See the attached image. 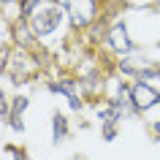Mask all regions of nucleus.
<instances>
[{
  "mask_svg": "<svg viewBox=\"0 0 160 160\" xmlns=\"http://www.w3.org/2000/svg\"><path fill=\"white\" fill-rule=\"evenodd\" d=\"M27 111V98H14L11 101V109H8V122L14 130H22V114Z\"/></svg>",
  "mask_w": 160,
  "mask_h": 160,
  "instance_id": "nucleus-6",
  "label": "nucleus"
},
{
  "mask_svg": "<svg viewBox=\"0 0 160 160\" xmlns=\"http://www.w3.org/2000/svg\"><path fill=\"white\" fill-rule=\"evenodd\" d=\"M158 136H160V122H158Z\"/></svg>",
  "mask_w": 160,
  "mask_h": 160,
  "instance_id": "nucleus-12",
  "label": "nucleus"
},
{
  "mask_svg": "<svg viewBox=\"0 0 160 160\" xmlns=\"http://www.w3.org/2000/svg\"><path fill=\"white\" fill-rule=\"evenodd\" d=\"M106 38H109V46L117 52V54H128V52L133 49V41L128 38V27H125V22H117V25H114L109 33H106Z\"/></svg>",
  "mask_w": 160,
  "mask_h": 160,
  "instance_id": "nucleus-4",
  "label": "nucleus"
},
{
  "mask_svg": "<svg viewBox=\"0 0 160 160\" xmlns=\"http://www.w3.org/2000/svg\"><path fill=\"white\" fill-rule=\"evenodd\" d=\"M62 14H65V8L52 0L46 6H35V11L30 14V19H27V25H30V30H33L38 38H43V35H52L60 27Z\"/></svg>",
  "mask_w": 160,
  "mask_h": 160,
  "instance_id": "nucleus-1",
  "label": "nucleus"
},
{
  "mask_svg": "<svg viewBox=\"0 0 160 160\" xmlns=\"http://www.w3.org/2000/svg\"><path fill=\"white\" fill-rule=\"evenodd\" d=\"M60 3L62 8H65L68 19H71V25L76 30H87L90 25H95V19H98V6H95V0H54Z\"/></svg>",
  "mask_w": 160,
  "mask_h": 160,
  "instance_id": "nucleus-2",
  "label": "nucleus"
},
{
  "mask_svg": "<svg viewBox=\"0 0 160 160\" xmlns=\"http://www.w3.org/2000/svg\"><path fill=\"white\" fill-rule=\"evenodd\" d=\"M8 103H6V98H3V92H0V114H3V117H8Z\"/></svg>",
  "mask_w": 160,
  "mask_h": 160,
  "instance_id": "nucleus-10",
  "label": "nucleus"
},
{
  "mask_svg": "<svg viewBox=\"0 0 160 160\" xmlns=\"http://www.w3.org/2000/svg\"><path fill=\"white\" fill-rule=\"evenodd\" d=\"M130 98H133L136 111H149L160 103V92L147 79H136V84H130Z\"/></svg>",
  "mask_w": 160,
  "mask_h": 160,
  "instance_id": "nucleus-3",
  "label": "nucleus"
},
{
  "mask_svg": "<svg viewBox=\"0 0 160 160\" xmlns=\"http://www.w3.org/2000/svg\"><path fill=\"white\" fill-rule=\"evenodd\" d=\"M11 3H17V0H0V6H11Z\"/></svg>",
  "mask_w": 160,
  "mask_h": 160,
  "instance_id": "nucleus-11",
  "label": "nucleus"
},
{
  "mask_svg": "<svg viewBox=\"0 0 160 160\" xmlns=\"http://www.w3.org/2000/svg\"><path fill=\"white\" fill-rule=\"evenodd\" d=\"M65 136H68V122H65V117H62V114H54V117H52V138H54V144L62 141Z\"/></svg>",
  "mask_w": 160,
  "mask_h": 160,
  "instance_id": "nucleus-7",
  "label": "nucleus"
},
{
  "mask_svg": "<svg viewBox=\"0 0 160 160\" xmlns=\"http://www.w3.org/2000/svg\"><path fill=\"white\" fill-rule=\"evenodd\" d=\"M114 136H117V122H103V138L111 141Z\"/></svg>",
  "mask_w": 160,
  "mask_h": 160,
  "instance_id": "nucleus-8",
  "label": "nucleus"
},
{
  "mask_svg": "<svg viewBox=\"0 0 160 160\" xmlns=\"http://www.w3.org/2000/svg\"><path fill=\"white\" fill-rule=\"evenodd\" d=\"M76 87H79V82H73V79H62V82H52L49 90H52V92H62L68 98V103H71V109L79 111V109H82V98H79V92H76Z\"/></svg>",
  "mask_w": 160,
  "mask_h": 160,
  "instance_id": "nucleus-5",
  "label": "nucleus"
},
{
  "mask_svg": "<svg viewBox=\"0 0 160 160\" xmlns=\"http://www.w3.org/2000/svg\"><path fill=\"white\" fill-rule=\"evenodd\" d=\"M95 3H98V0H95Z\"/></svg>",
  "mask_w": 160,
  "mask_h": 160,
  "instance_id": "nucleus-13",
  "label": "nucleus"
},
{
  "mask_svg": "<svg viewBox=\"0 0 160 160\" xmlns=\"http://www.w3.org/2000/svg\"><path fill=\"white\" fill-rule=\"evenodd\" d=\"M8 155H11L14 160H27V158H25V152L19 149V147H8Z\"/></svg>",
  "mask_w": 160,
  "mask_h": 160,
  "instance_id": "nucleus-9",
  "label": "nucleus"
}]
</instances>
